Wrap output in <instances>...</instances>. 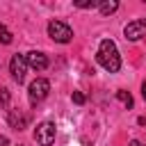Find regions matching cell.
Wrapping results in <instances>:
<instances>
[{
    "label": "cell",
    "mask_w": 146,
    "mask_h": 146,
    "mask_svg": "<svg viewBox=\"0 0 146 146\" xmlns=\"http://www.w3.org/2000/svg\"><path fill=\"white\" fill-rule=\"evenodd\" d=\"M96 59H98V64H100L105 71H110V73H116V71L121 68V55H119V48H116V43H114L112 39H103V41H100L98 52H96Z\"/></svg>",
    "instance_id": "cell-1"
},
{
    "label": "cell",
    "mask_w": 146,
    "mask_h": 146,
    "mask_svg": "<svg viewBox=\"0 0 146 146\" xmlns=\"http://www.w3.org/2000/svg\"><path fill=\"white\" fill-rule=\"evenodd\" d=\"M48 36L57 43H68L73 39V30L64 21H50L48 23Z\"/></svg>",
    "instance_id": "cell-2"
},
{
    "label": "cell",
    "mask_w": 146,
    "mask_h": 146,
    "mask_svg": "<svg viewBox=\"0 0 146 146\" xmlns=\"http://www.w3.org/2000/svg\"><path fill=\"white\" fill-rule=\"evenodd\" d=\"M48 91H50V82H48L46 78H36V80H32L30 87H27V98H30L32 105H39V103L48 96Z\"/></svg>",
    "instance_id": "cell-3"
},
{
    "label": "cell",
    "mask_w": 146,
    "mask_h": 146,
    "mask_svg": "<svg viewBox=\"0 0 146 146\" xmlns=\"http://www.w3.org/2000/svg\"><path fill=\"white\" fill-rule=\"evenodd\" d=\"M55 135H57V128H55V123H50V121H41V123L34 128V139H36L39 146H50V144H55Z\"/></svg>",
    "instance_id": "cell-4"
},
{
    "label": "cell",
    "mask_w": 146,
    "mask_h": 146,
    "mask_svg": "<svg viewBox=\"0 0 146 146\" xmlns=\"http://www.w3.org/2000/svg\"><path fill=\"white\" fill-rule=\"evenodd\" d=\"M123 36H125L128 41H139V39H144V36H146V18H137V21L128 23V25L123 27Z\"/></svg>",
    "instance_id": "cell-5"
},
{
    "label": "cell",
    "mask_w": 146,
    "mask_h": 146,
    "mask_svg": "<svg viewBox=\"0 0 146 146\" xmlns=\"http://www.w3.org/2000/svg\"><path fill=\"white\" fill-rule=\"evenodd\" d=\"M25 71H27V62H25V55H14L11 59H9V73H11V78L21 84L23 80H25Z\"/></svg>",
    "instance_id": "cell-6"
},
{
    "label": "cell",
    "mask_w": 146,
    "mask_h": 146,
    "mask_svg": "<svg viewBox=\"0 0 146 146\" xmlns=\"http://www.w3.org/2000/svg\"><path fill=\"white\" fill-rule=\"evenodd\" d=\"M25 62H27V66L34 68V71H46V68H48V57H46L41 50H30V52L25 55Z\"/></svg>",
    "instance_id": "cell-7"
},
{
    "label": "cell",
    "mask_w": 146,
    "mask_h": 146,
    "mask_svg": "<svg viewBox=\"0 0 146 146\" xmlns=\"http://www.w3.org/2000/svg\"><path fill=\"white\" fill-rule=\"evenodd\" d=\"M25 116L18 112V110H9V125L14 128V130H23L25 128Z\"/></svg>",
    "instance_id": "cell-8"
},
{
    "label": "cell",
    "mask_w": 146,
    "mask_h": 146,
    "mask_svg": "<svg viewBox=\"0 0 146 146\" xmlns=\"http://www.w3.org/2000/svg\"><path fill=\"white\" fill-rule=\"evenodd\" d=\"M98 9H100L103 16H110V14H114V11L119 9V2H116V0H100Z\"/></svg>",
    "instance_id": "cell-9"
},
{
    "label": "cell",
    "mask_w": 146,
    "mask_h": 146,
    "mask_svg": "<svg viewBox=\"0 0 146 146\" xmlns=\"http://www.w3.org/2000/svg\"><path fill=\"white\" fill-rule=\"evenodd\" d=\"M116 98H119V100H121V103H123L128 110L132 107V96H130V91H125V89H119V91H116Z\"/></svg>",
    "instance_id": "cell-10"
},
{
    "label": "cell",
    "mask_w": 146,
    "mask_h": 146,
    "mask_svg": "<svg viewBox=\"0 0 146 146\" xmlns=\"http://www.w3.org/2000/svg\"><path fill=\"white\" fill-rule=\"evenodd\" d=\"M11 39H14V36H11V32H9L5 25H0V43H5V46H7V43H11Z\"/></svg>",
    "instance_id": "cell-11"
},
{
    "label": "cell",
    "mask_w": 146,
    "mask_h": 146,
    "mask_svg": "<svg viewBox=\"0 0 146 146\" xmlns=\"http://www.w3.org/2000/svg\"><path fill=\"white\" fill-rule=\"evenodd\" d=\"M100 5V0H84V2H75V7H80V9H94V7H98Z\"/></svg>",
    "instance_id": "cell-12"
},
{
    "label": "cell",
    "mask_w": 146,
    "mask_h": 146,
    "mask_svg": "<svg viewBox=\"0 0 146 146\" xmlns=\"http://www.w3.org/2000/svg\"><path fill=\"white\" fill-rule=\"evenodd\" d=\"M9 98H11V96H9V89L2 87V89H0V105L7 107V105H9Z\"/></svg>",
    "instance_id": "cell-13"
},
{
    "label": "cell",
    "mask_w": 146,
    "mask_h": 146,
    "mask_svg": "<svg viewBox=\"0 0 146 146\" xmlns=\"http://www.w3.org/2000/svg\"><path fill=\"white\" fill-rule=\"evenodd\" d=\"M71 98H73V103H75V105H84V94H82V91H73V94H71Z\"/></svg>",
    "instance_id": "cell-14"
},
{
    "label": "cell",
    "mask_w": 146,
    "mask_h": 146,
    "mask_svg": "<svg viewBox=\"0 0 146 146\" xmlns=\"http://www.w3.org/2000/svg\"><path fill=\"white\" fill-rule=\"evenodd\" d=\"M0 146H9V139L5 135H0Z\"/></svg>",
    "instance_id": "cell-15"
},
{
    "label": "cell",
    "mask_w": 146,
    "mask_h": 146,
    "mask_svg": "<svg viewBox=\"0 0 146 146\" xmlns=\"http://www.w3.org/2000/svg\"><path fill=\"white\" fill-rule=\"evenodd\" d=\"M137 123H139V125H146V116H139V119H137Z\"/></svg>",
    "instance_id": "cell-16"
},
{
    "label": "cell",
    "mask_w": 146,
    "mask_h": 146,
    "mask_svg": "<svg viewBox=\"0 0 146 146\" xmlns=\"http://www.w3.org/2000/svg\"><path fill=\"white\" fill-rule=\"evenodd\" d=\"M141 96H144V100H146V82H141Z\"/></svg>",
    "instance_id": "cell-17"
},
{
    "label": "cell",
    "mask_w": 146,
    "mask_h": 146,
    "mask_svg": "<svg viewBox=\"0 0 146 146\" xmlns=\"http://www.w3.org/2000/svg\"><path fill=\"white\" fill-rule=\"evenodd\" d=\"M128 146H144V144H141V141H137V139H132V141H130Z\"/></svg>",
    "instance_id": "cell-18"
}]
</instances>
